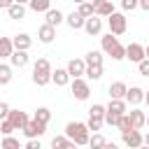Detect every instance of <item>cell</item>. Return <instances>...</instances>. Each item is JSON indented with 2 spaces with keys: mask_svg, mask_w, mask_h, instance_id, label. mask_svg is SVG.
<instances>
[{
  "mask_svg": "<svg viewBox=\"0 0 149 149\" xmlns=\"http://www.w3.org/2000/svg\"><path fill=\"white\" fill-rule=\"evenodd\" d=\"M102 51L107 54V56H112L114 61H121V58H126V47L114 37V33H109V35H105L102 40Z\"/></svg>",
  "mask_w": 149,
  "mask_h": 149,
  "instance_id": "6da1fadb",
  "label": "cell"
},
{
  "mask_svg": "<svg viewBox=\"0 0 149 149\" xmlns=\"http://www.w3.org/2000/svg\"><path fill=\"white\" fill-rule=\"evenodd\" d=\"M51 81V63L47 58H37L35 68H33V84L37 86H47Z\"/></svg>",
  "mask_w": 149,
  "mask_h": 149,
  "instance_id": "7a4b0ae2",
  "label": "cell"
},
{
  "mask_svg": "<svg viewBox=\"0 0 149 149\" xmlns=\"http://www.w3.org/2000/svg\"><path fill=\"white\" fill-rule=\"evenodd\" d=\"M65 135L74 144H88V126L81 123V121H70L65 126Z\"/></svg>",
  "mask_w": 149,
  "mask_h": 149,
  "instance_id": "3957f363",
  "label": "cell"
},
{
  "mask_svg": "<svg viewBox=\"0 0 149 149\" xmlns=\"http://www.w3.org/2000/svg\"><path fill=\"white\" fill-rule=\"evenodd\" d=\"M107 26H109V33L123 35V33H126V16L119 14V12H112V14L107 16Z\"/></svg>",
  "mask_w": 149,
  "mask_h": 149,
  "instance_id": "277c9868",
  "label": "cell"
},
{
  "mask_svg": "<svg viewBox=\"0 0 149 149\" xmlns=\"http://www.w3.org/2000/svg\"><path fill=\"white\" fill-rule=\"evenodd\" d=\"M72 95L77 100H86L91 95V88H88V84L81 77H72Z\"/></svg>",
  "mask_w": 149,
  "mask_h": 149,
  "instance_id": "5b68a950",
  "label": "cell"
},
{
  "mask_svg": "<svg viewBox=\"0 0 149 149\" xmlns=\"http://www.w3.org/2000/svg\"><path fill=\"white\" fill-rule=\"evenodd\" d=\"M44 130H47V123H42L37 119H28V123L23 126L26 137H40V135H44Z\"/></svg>",
  "mask_w": 149,
  "mask_h": 149,
  "instance_id": "8992f818",
  "label": "cell"
},
{
  "mask_svg": "<svg viewBox=\"0 0 149 149\" xmlns=\"http://www.w3.org/2000/svg\"><path fill=\"white\" fill-rule=\"evenodd\" d=\"M7 119H9V123L14 126V130H23V126L28 123V114L21 112V109H9Z\"/></svg>",
  "mask_w": 149,
  "mask_h": 149,
  "instance_id": "52a82bcc",
  "label": "cell"
},
{
  "mask_svg": "<svg viewBox=\"0 0 149 149\" xmlns=\"http://www.w3.org/2000/svg\"><path fill=\"white\" fill-rule=\"evenodd\" d=\"M121 137H123V144L126 147H140L142 144V135H140V130L137 128H130V130H123L121 133Z\"/></svg>",
  "mask_w": 149,
  "mask_h": 149,
  "instance_id": "ba28073f",
  "label": "cell"
},
{
  "mask_svg": "<svg viewBox=\"0 0 149 149\" xmlns=\"http://www.w3.org/2000/svg\"><path fill=\"white\" fill-rule=\"evenodd\" d=\"M84 30H86L88 35H98V33L102 30V21L98 19V14H91V16L84 19Z\"/></svg>",
  "mask_w": 149,
  "mask_h": 149,
  "instance_id": "9c48e42d",
  "label": "cell"
},
{
  "mask_svg": "<svg viewBox=\"0 0 149 149\" xmlns=\"http://www.w3.org/2000/svg\"><path fill=\"white\" fill-rule=\"evenodd\" d=\"M126 58H128V61H133V63H140V61L144 58V47H142V44H137V42L128 44V47H126Z\"/></svg>",
  "mask_w": 149,
  "mask_h": 149,
  "instance_id": "30bf717a",
  "label": "cell"
},
{
  "mask_svg": "<svg viewBox=\"0 0 149 149\" xmlns=\"http://www.w3.org/2000/svg\"><path fill=\"white\" fill-rule=\"evenodd\" d=\"M123 100H126V102H130V105L135 107V105H140V102L144 100V91H142L140 86H130V88H126Z\"/></svg>",
  "mask_w": 149,
  "mask_h": 149,
  "instance_id": "8fae6325",
  "label": "cell"
},
{
  "mask_svg": "<svg viewBox=\"0 0 149 149\" xmlns=\"http://www.w3.org/2000/svg\"><path fill=\"white\" fill-rule=\"evenodd\" d=\"M65 70H68V74H70V77H81V74H84V70H86V63H84L81 58H72V61L68 63V68H65Z\"/></svg>",
  "mask_w": 149,
  "mask_h": 149,
  "instance_id": "7c38bea8",
  "label": "cell"
},
{
  "mask_svg": "<svg viewBox=\"0 0 149 149\" xmlns=\"http://www.w3.org/2000/svg\"><path fill=\"white\" fill-rule=\"evenodd\" d=\"M37 37H40V42L49 44V42H54V37H56V28H54V26H49V23H44V26L37 30Z\"/></svg>",
  "mask_w": 149,
  "mask_h": 149,
  "instance_id": "4fadbf2b",
  "label": "cell"
},
{
  "mask_svg": "<svg viewBox=\"0 0 149 149\" xmlns=\"http://www.w3.org/2000/svg\"><path fill=\"white\" fill-rule=\"evenodd\" d=\"M9 61H12L14 68H23V65H28V54L23 49H14L12 56H9Z\"/></svg>",
  "mask_w": 149,
  "mask_h": 149,
  "instance_id": "5bb4252c",
  "label": "cell"
},
{
  "mask_svg": "<svg viewBox=\"0 0 149 149\" xmlns=\"http://www.w3.org/2000/svg\"><path fill=\"white\" fill-rule=\"evenodd\" d=\"M128 116H130L133 128H137V130H140V128L144 126V121H147V114H144L142 109H137V107H135V109H130V112H128Z\"/></svg>",
  "mask_w": 149,
  "mask_h": 149,
  "instance_id": "9a60e30c",
  "label": "cell"
},
{
  "mask_svg": "<svg viewBox=\"0 0 149 149\" xmlns=\"http://www.w3.org/2000/svg\"><path fill=\"white\" fill-rule=\"evenodd\" d=\"M12 44H14V49H23V51H28V49H30V44H33V40H30V35L19 33V35L12 40Z\"/></svg>",
  "mask_w": 149,
  "mask_h": 149,
  "instance_id": "2e32d148",
  "label": "cell"
},
{
  "mask_svg": "<svg viewBox=\"0 0 149 149\" xmlns=\"http://www.w3.org/2000/svg\"><path fill=\"white\" fill-rule=\"evenodd\" d=\"M51 147L54 149H74V142L68 137V135H56L51 140Z\"/></svg>",
  "mask_w": 149,
  "mask_h": 149,
  "instance_id": "e0dca14e",
  "label": "cell"
},
{
  "mask_svg": "<svg viewBox=\"0 0 149 149\" xmlns=\"http://www.w3.org/2000/svg\"><path fill=\"white\" fill-rule=\"evenodd\" d=\"M112 12H114L112 0H100V2H95V12H93V14H98V16H109Z\"/></svg>",
  "mask_w": 149,
  "mask_h": 149,
  "instance_id": "ac0fdd59",
  "label": "cell"
},
{
  "mask_svg": "<svg viewBox=\"0 0 149 149\" xmlns=\"http://www.w3.org/2000/svg\"><path fill=\"white\" fill-rule=\"evenodd\" d=\"M7 14H9V19H23V14H26V7H23V2H12L9 7H7Z\"/></svg>",
  "mask_w": 149,
  "mask_h": 149,
  "instance_id": "d6986e66",
  "label": "cell"
},
{
  "mask_svg": "<svg viewBox=\"0 0 149 149\" xmlns=\"http://www.w3.org/2000/svg\"><path fill=\"white\" fill-rule=\"evenodd\" d=\"M65 21H68V26H70L72 30H79V28H84V16H81L79 12H72V14H68V16H65Z\"/></svg>",
  "mask_w": 149,
  "mask_h": 149,
  "instance_id": "ffe728a7",
  "label": "cell"
},
{
  "mask_svg": "<svg viewBox=\"0 0 149 149\" xmlns=\"http://www.w3.org/2000/svg\"><path fill=\"white\" fill-rule=\"evenodd\" d=\"M126 84L123 81H114V84H109V98H123L126 95Z\"/></svg>",
  "mask_w": 149,
  "mask_h": 149,
  "instance_id": "44dd1931",
  "label": "cell"
},
{
  "mask_svg": "<svg viewBox=\"0 0 149 149\" xmlns=\"http://www.w3.org/2000/svg\"><path fill=\"white\" fill-rule=\"evenodd\" d=\"M14 51V44L9 37H0V58H9Z\"/></svg>",
  "mask_w": 149,
  "mask_h": 149,
  "instance_id": "7402d4cb",
  "label": "cell"
},
{
  "mask_svg": "<svg viewBox=\"0 0 149 149\" xmlns=\"http://www.w3.org/2000/svg\"><path fill=\"white\" fill-rule=\"evenodd\" d=\"M44 14H47V23H49V26H54V28H56V26L63 21V14H61L58 9H51V7H49Z\"/></svg>",
  "mask_w": 149,
  "mask_h": 149,
  "instance_id": "603a6c76",
  "label": "cell"
},
{
  "mask_svg": "<svg viewBox=\"0 0 149 149\" xmlns=\"http://www.w3.org/2000/svg\"><path fill=\"white\" fill-rule=\"evenodd\" d=\"M51 81H56V86H65V84L70 81L68 70H56V72H51Z\"/></svg>",
  "mask_w": 149,
  "mask_h": 149,
  "instance_id": "cb8c5ba5",
  "label": "cell"
},
{
  "mask_svg": "<svg viewBox=\"0 0 149 149\" xmlns=\"http://www.w3.org/2000/svg\"><path fill=\"white\" fill-rule=\"evenodd\" d=\"M84 74L88 77V79H100L102 77V65H86V70H84Z\"/></svg>",
  "mask_w": 149,
  "mask_h": 149,
  "instance_id": "d4e9b609",
  "label": "cell"
},
{
  "mask_svg": "<svg viewBox=\"0 0 149 149\" xmlns=\"http://www.w3.org/2000/svg\"><path fill=\"white\" fill-rule=\"evenodd\" d=\"M86 65H102V54L100 51H88L86 58H84Z\"/></svg>",
  "mask_w": 149,
  "mask_h": 149,
  "instance_id": "484cf974",
  "label": "cell"
},
{
  "mask_svg": "<svg viewBox=\"0 0 149 149\" xmlns=\"http://www.w3.org/2000/svg\"><path fill=\"white\" fill-rule=\"evenodd\" d=\"M28 5H30L33 12H47L49 5H51V0H28Z\"/></svg>",
  "mask_w": 149,
  "mask_h": 149,
  "instance_id": "4316f807",
  "label": "cell"
},
{
  "mask_svg": "<svg viewBox=\"0 0 149 149\" xmlns=\"http://www.w3.org/2000/svg\"><path fill=\"white\" fill-rule=\"evenodd\" d=\"M77 12L86 19V16H91V14L95 12V5H93V2H88V0H84V2H79V9H77Z\"/></svg>",
  "mask_w": 149,
  "mask_h": 149,
  "instance_id": "83f0119b",
  "label": "cell"
},
{
  "mask_svg": "<svg viewBox=\"0 0 149 149\" xmlns=\"http://www.w3.org/2000/svg\"><path fill=\"white\" fill-rule=\"evenodd\" d=\"M33 119H37V121H42V123H49V119H51V109H49V107H37V112H35Z\"/></svg>",
  "mask_w": 149,
  "mask_h": 149,
  "instance_id": "f1b7e54d",
  "label": "cell"
},
{
  "mask_svg": "<svg viewBox=\"0 0 149 149\" xmlns=\"http://www.w3.org/2000/svg\"><path fill=\"white\" fill-rule=\"evenodd\" d=\"M12 81V68L9 65H0V84H9Z\"/></svg>",
  "mask_w": 149,
  "mask_h": 149,
  "instance_id": "f546056e",
  "label": "cell"
},
{
  "mask_svg": "<svg viewBox=\"0 0 149 149\" xmlns=\"http://www.w3.org/2000/svg\"><path fill=\"white\" fill-rule=\"evenodd\" d=\"M116 128H119L121 133H123V130H130V128H133V123H130V116H128V112H126V114H121V119H119Z\"/></svg>",
  "mask_w": 149,
  "mask_h": 149,
  "instance_id": "4dcf8cb0",
  "label": "cell"
},
{
  "mask_svg": "<svg viewBox=\"0 0 149 149\" xmlns=\"http://www.w3.org/2000/svg\"><path fill=\"white\" fill-rule=\"evenodd\" d=\"M102 123H105V119H98V116H88V121H86L88 130H100Z\"/></svg>",
  "mask_w": 149,
  "mask_h": 149,
  "instance_id": "1f68e13d",
  "label": "cell"
},
{
  "mask_svg": "<svg viewBox=\"0 0 149 149\" xmlns=\"http://www.w3.org/2000/svg\"><path fill=\"white\" fill-rule=\"evenodd\" d=\"M0 133L2 135H12L14 133V126L9 123V119H0Z\"/></svg>",
  "mask_w": 149,
  "mask_h": 149,
  "instance_id": "d6a6232c",
  "label": "cell"
},
{
  "mask_svg": "<svg viewBox=\"0 0 149 149\" xmlns=\"http://www.w3.org/2000/svg\"><path fill=\"white\" fill-rule=\"evenodd\" d=\"M88 116H98V119H105V107L102 105H93L88 109Z\"/></svg>",
  "mask_w": 149,
  "mask_h": 149,
  "instance_id": "836d02e7",
  "label": "cell"
},
{
  "mask_svg": "<svg viewBox=\"0 0 149 149\" xmlns=\"http://www.w3.org/2000/svg\"><path fill=\"white\" fill-rule=\"evenodd\" d=\"M105 142H107V140H105L102 135H98V133H95L93 137L88 135V144H91V147H105Z\"/></svg>",
  "mask_w": 149,
  "mask_h": 149,
  "instance_id": "e575fe53",
  "label": "cell"
},
{
  "mask_svg": "<svg viewBox=\"0 0 149 149\" xmlns=\"http://www.w3.org/2000/svg\"><path fill=\"white\" fill-rule=\"evenodd\" d=\"M119 119H121V114H114V112H107V109H105V121H107L109 126H116Z\"/></svg>",
  "mask_w": 149,
  "mask_h": 149,
  "instance_id": "d590c367",
  "label": "cell"
},
{
  "mask_svg": "<svg viewBox=\"0 0 149 149\" xmlns=\"http://www.w3.org/2000/svg\"><path fill=\"white\" fill-rule=\"evenodd\" d=\"M2 147H7V149H19V140H14L12 135H5V140H2Z\"/></svg>",
  "mask_w": 149,
  "mask_h": 149,
  "instance_id": "8d00e7d4",
  "label": "cell"
},
{
  "mask_svg": "<svg viewBox=\"0 0 149 149\" xmlns=\"http://www.w3.org/2000/svg\"><path fill=\"white\" fill-rule=\"evenodd\" d=\"M137 70H140V74H144V77L149 74V58H147V56H144V58L137 63Z\"/></svg>",
  "mask_w": 149,
  "mask_h": 149,
  "instance_id": "74e56055",
  "label": "cell"
},
{
  "mask_svg": "<svg viewBox=\"0 0 149 149\" xmlns=\"http://www.w3.org/2000/svg\"><path fill=\"white\" fill-rule=\"evenodd\" d=\"M121 7H123L126 12H133V9L137 7V0H121Z\"/></svg>",
  "mask_w": 149,
  "mask_h": 149,
  "instance_id": "f35d334b",
  "label": "cell"
},
{
  "mask_svg": "<svg viewBox=\"0 0 149 149\" xmlns=\"http://www.w3.org/2000/svg\"><path fill=\"white\" fill-rule=\"evenodd\" d=\"M26 149H40V140H35V137H28V142H26Z\"/></svg>",
  "mask_w": 149,
  "mask_h": 149,
  "instance_id": "ab89813d",
  "label": "cell"
},
{
  "mask_svg": "<svg viewBox=\"0 0 149 149\" xmlns=\"http://www.w3.org/2000/svg\"><path fill=\"white\" fill-rule=\"evenodd\" d=\"M7 114H9V105L0 102V119H7Z\"/></svg>",
  "mask_w": 149,
  "mask_h": 149,
  "instance_id": "60d3db41",
  "label": "cell"
},
{
  "mask_svg": "<svg viewBox=\"0 0 149 149\" xmlns=\"http://www.w3.org/2000/svg\"><path fill=\"white\" fill-rule=\"evenodd\" d=\"M137 7H142V9L149 12V0H137Z\"/></svg>",
  "mask_w": 149,
  "mask_h": 149,
  "instance_id": "b9f144b4",
  "label": "cell"
},
{
  "mask_svg": "<svg viewBox=\"0 0 149 149\" xmlns=\"http://www.w3.org/2000/svg\"><path fill=\"white\" fill-rule=\"evenodd\" d=\"M12 2H14V0H0V7H5V9H7Z\"/></svg>",
  "mask_w": 149,
  "mask_h": 149,
  "instance_id": "7bdbcfd3",
  "label": "cell"
},
{
  "mask_svg": "<svg viewBox=\"0 0 149 149\" xmlns=\"http://www.w3.org/2000/svg\"><path fill=\"white\" fill-rule=\"evenodd\" d=\"M142 144H147V147H149V133H147V135L142 137Z\"/></svg>",
  "mask_w": 149,
  "mask_h": 149,
  "instance_id": "ee69618b",
  "label": "cell"
},
{
  "mask_svg": "<svg viewBox=\"0 0 149 149\" xmlns=\"http://www.w3.org/2000/svg\"><path fill=\"white\" fill-rule=\"evenodd\" d=\"M144 56H147V58H149V44H147V47H144Z\"/></svg>",
  "mask_w": 149,
  "mask_h": 149,
  "instance_id": "f6af8a7d",
  "label": "cell"
},
{
  "mask_svg": "<svg viewBox=\"0 0 149 149\" xmlns=\"http://www.w3.org/2000/svg\"><path fill=\"white\" fill-rule=\"evenodd\" d=\"M144 102H147V105H149V91H147V93H144Z\"/></svg>",
  "mask_w": 149,
  "mask_h": 149,
  "instance_id": "bcb514c9",
  "label": "cell"
},
{
  "mask_svg": "<svg viewBox=\"0 0 149 149\" xmlns=\"http://www.w3.org/2000/svg\"><path fill=\"white\" fill-rule=\"evenodd\" d=\"M14 2H23V5H26V2H28V0H14Z\"/></svg>",
  "mask_w": 149,
  "mask_h": 149,
  "instance_id": "7dc6e473",
  "label": "cell"
},
{
  "mask_svg": "<svg viewBox=\"0 0 149 149\" xmlns=\"http://www.w3.org/2000/svg\"><path fill=\"white\" fill-rule=\"evenodd\" d=\"M144 126H149V116H147V121H144Z\"/></svg>",
  "mask_w": 149,
  "mask_h": 149,
  "instance_id": "c3c4849f",
  "label": "cell"
},
{
  "mask_svg": "<svg viewBox=\"0 0 149 149\" xmlns=\"http://www.w3.org/2000/svg\"><path fill=\"white\" fill-rule=\"evenodd\" d=\"M91 2H93V5H95V2H100V0H91Z\"/></svg>",
  "mask_w": 149,
  "mask_h": 149,
  "instance_id": "681fc988",
  "label": "cell"
},
{
  "mask_svg": "<svg viewBox=\"0 0 149 149\" xmlns=\"http://www.w3.org/2000/svg\"><path fill=\"white\" fill-rule=\"evenodd\" d=\"M74 2H84V0H74Z\"/></svg>",
  "mask_w": 149,
  "mask_h": 149,
  "instance_id": "f907efd6",
  "label": "cell"
},
{
  "mask_svg": "<svg viewBox=\"0 0 149 149\" xmlns=\"http://www.w3.org/2000/svg\"><path fill=\"white\" fill-rule=\"evenodd\" d=\"M147 77H149V74H147Z\"/></svg>",
  "mask_w": 149,
  "mask_h": 149,
  "instance_id": "816d5d0a",
  "label": "cell"
}]
</instances>
